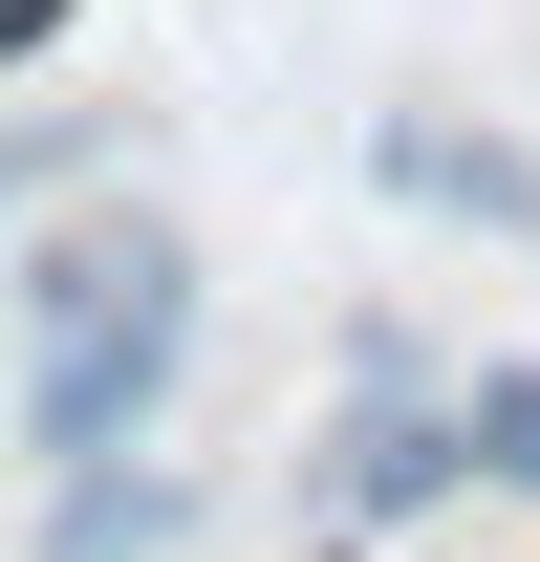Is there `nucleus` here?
Returning a JSON list of instances; mask_svg holds the SVG:
<instances>
[{
	"label": "nucleus",
	"mask_w": 540,
	"mask_h": 562,
	"mask_svg": "<svg viewBox=\"0 0 540 562\" xmlns=\"http://www.w3.org/2000/svg\"><path fill=\"white\" fill-rule=\"evenodd\" d=\"M173 347H195V260H173L151 216H66V238L22 260V432H44V476L131 454L151 390H173Z\"/></svg>",
	"instance_id": "obj_1"
},
{
	"label": "nucleus",
	"mask_w": 540,
	"mask_h": 562,
	"mask_svg": "<svg viewBox=\"0 0 540 562\" xmlns=\"http://www.w3.org/2000/svg\"><path fill=\"white\" fill-rule=\"evenodd\" d=\"M475 454H454V412H410V390H368V412L325 432V497L346 519H410V497H454Z\"/></svg>",
	"instance_id": "obj_2"
},
{
	"label": "nucleus",
	"mask_w": 540,
	"mask_h": 562,
	"mask_svg": "<svg viewBox=\"0 0 540 562\" xmlns=\"http://www.w3.org/2000/svg\"><path fill=\"white\" fill-rule=\"evenodd\" d=\"M390 173H410L432 216H540V173H519V151H475V131H390Z\"/></svg>",
	"instance_id": "obj_3"
},
{
	"label": "nucleus",
	"mask_w": 540,
	"mask_h": 562,
	"mask_svg": "<svg viewBox=\"0 0 540 562\" xmlns=\"http://www.w3.org/2000/svg\"><path fill=\"white\" fill-rule=\"evenodd\" d=\"M454 454H475V476H519V497H540V368H475V412H454Z\"/></svg>",
	"instance_id": "obj_4"
},
{
	"label": "nucleus",
	"mask_w": 540,
	"mask_h": 562,
	"mask_svg": "<svg viewBox=\"0 0 540 562\" xmlns=\"http://www.w3.org/2000/svg\"><path fill=\"white\" fill-rule=\"evenodd\" d=\"M44 44H66V0H0V66H44Z\"/></svg>",
	"instance_id": "obj_5"
},
{
	"label": "nucleus",
	"mask_w": 540,
	"mask_h": 562,
	"mask_svg": "<svg viewBox=\"0 0 540 562\" xmlns=\"http://www.w3.org/2000/svg\"><path fill=\"white\" fill-rule=\"evenodd\" d=\"M22 195H44V151H0V216H22Z\"/></svg>",
	"instance_id": "obj_6"
}]
</instances>
